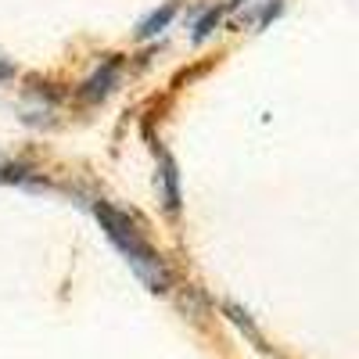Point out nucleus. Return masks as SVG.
<instances>
[{
  "mask_svg": "<svg viewBox=\"0 0 359 359\" xmlns=\"http://www.w3.org/2000/svg\"><path fill=\"white\" fill-rule=\"evenodd\" d=\"M115 72H118V62H115V57H108L104 69H97L94 76H90V79L83 83L79 94H83L86 101H97V97H104L108 90H111V83H115Z\"/></svg>",
  "mask_w": 359,
  "mask_h": 359,
  "instance_id": "2",
  "label": "nucleus"
},
{
  "mask_svg": "<svg viewBox=\"0 0 359 359\" xmlns=\"http://www.w3.org/2000/svg\"><path fill=\"white\" fill-rule=\"evenodd\" d=\"M162 184H165V208L176 212L180 208V172H176V162L169 155H162Z\"/></svg>",
  "mask_w": 359,
  "mask_h": 359,
  "instance_id": "3",
  "label": "nucleus"
},
{
  "mask_svg": "<svg viewBox=\"0 0 359 359\" xmlns=\"http://www.w3.org/2000/svg\"><path fill=\"white\" fill-rule=\"evenodd\" d=\"M233 4H245V0H233Z\"/></svg>",
  "mask_w": 359,
  "mask_h": 359,
  "instance_id": "7",
  "label": "nucleus"
},
{
  "mask_svg": "<svg viewBox=\"0 0 359 359\" xmlns=\"http://www.w3.org/2000/svg\"><path fill=\"white\" fill-rule=\"evenodd\" d=\"M172 15H176V4H165L162 11H155V15H147L144 22H140V29H137V36H155V33H162V29L172 22Z\"/></svg>",
  "mask_w": 359,
  "mask_h": 359,
  "instance_id": "4",
  "label": "nucleus"
},
{
  "mask_svg": "<svg viewBox=\"0 0 359 359\" xmlns=\"http://www.w3.org/2000/svg\"><path fill=\"white\" fill-rule=\"evenodd\" d=\"M94 216H97V223L104 226L108 241L126 255L130 269L144 280V287H147V291H155V294L169 291V269H165L162 255L140 237L137 223H133L130 216H123L118 208H111L108 201H97V205H94Z\"/></svg>",
  "mask_w": 359,
  "mask_h": 359,
  "instance_id": "1",
  "label": "nucleus"
},
{
  "mask_svg": "<svg viewBox=\"0 0 359 359\" xmlns=\"http://www.w3.org/2000/svg\"><path fill=\"white\" fill-rule=\"evenodd\" d=\"M15 76V65L11 62H4V57H0V79H11Z\"/></svg>",
  "mask_w": 359,
  "mask_h": 359,
  "instance_id": "6",
  "label": "nucleus"
},
{
  "mask_svg": "<svg viewBox=\"0 0 359 359\" xmlns=\"http://www.w3.org/2000/svg\"><path fill=\"white\" fill-rule=\"evenodd\" d=\"M219 15H223L219 8H212V11H205V15L198 18V25H194V40H205L208 33H212V29L219 25Z\"/></svg>",
  "mask_w": 359,
  "mask_h": 359,
  "instance_id": "5",
  "label": "nucleus"
}]
</instances>
